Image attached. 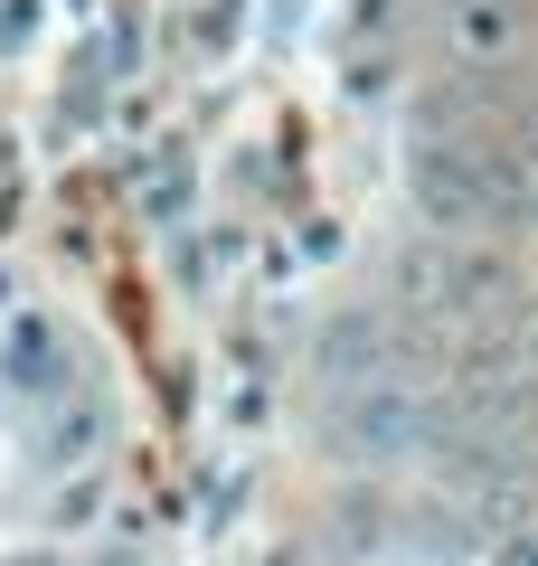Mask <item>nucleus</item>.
Here are the masks:
<instances>
[{
    "mask_svg": "<svg viewBox=\"0 0 538 566\" xmlns=\"http://www.w3.org/2000/svg\"><path fill=\"white\" fill-rule=\"evenodd\" d=\"M406 189H416V218L435 237H492L500 208H510V170L463 133H416L406 142Z\"/></svg>",
    "mask_w": 538,
    "mask_h": 566,
    "instance_id": "nucleus-1",
    "label": "nucleus"
},
{
    "mask_svg": "<svg viewBox=\"0 0 538 566\" xmlns=\"http://www.w3.org/2000/svg\"><path fill=\"white\" fill-rule=\"evenodd\" d=\"M425 416H435V406L387 368V378L331 397V453H340V463H406V453L425 444Z\"/></svg>",
    "mask_w": 538,
    "mask_h": 566,
    "instance_id": "nucleus-2",
    "label": "nucleus"
},
{
    "mask_svg": "<svg viewBox=\"0 0 538 566\" xmlns=\"http://www.w3.org/2000/svg\"><path fill=\"white\" fill-rule=\"evenodd\" d=\"M387 368H397V331H387L379 312H340V322H321V349H312L321 406L350 397V387H369V378H387Z\"/></svg>",
    "mask_w": 538,
    "mask_h": 566,
    "instance_id": "nucleus-3",
    "label": "nucleus"
},
{
    "mask_svg": "<svg viewBox=\"0 0 538 566\" xmlns=\"http://www.w3.org/2000/svg\"><path fill=\"white\" fill-rule=\"evenodd\" d=\"M444 48L463 66H492L519 48V0H444Z\"/></svg>",
    "mask_w": 538,
    "mask_h": 566,
    "instance_id": "nucleus-4",
    "label": "nucleus"
},
{
    "mask_svg": "<svg viewBox=\"0 0 538 566\" xmlns=\"http://www.w3.org/2000/svg\"><path fill=\"white\" fill-rule=\"evenodd\" d=\"M500 566H538V528H529V538L510 528V538H500Z\"/></svg>",
    "mask_w": 538,
    "mask_h": 566,
    "instance_id": "nucleus-5",
    "label": "nucleus"
}]
</instances>
